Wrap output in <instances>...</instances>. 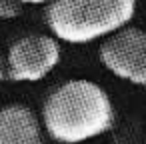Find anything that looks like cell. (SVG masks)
<instances>
[{"instance_id":"6da1fadb","label":"cell","mask_w":146,"mask_h":144,"mask_svg":"<svg viewBox=\"0 0 146 144\" xmlns=\"http://www.w3.org/2000/svg\"><path fill=\"white\" fill-rule=\"evenodd\" d=\"M40 122L54 142L80 144L110 132L116 122V110L100 84L72 78L46 96Z\"/></svg>"},{"instance_id":"277c9868","label":"cell","mask_w":146,"mask_h":144,"mask_svg":"<svg viewBox=\"0 0 146 144\" xmlns=\"http://www.w3.org/2000/svg\"><path fill=\"white\" fill-rule=\"evenodd\" d=\"M10 82H40L60 62V42L50 34H26L6 52Z\"/></svg>"},{"instance_id":"3957f363","label":"cell","mask_w":146,"mask_h":144,"mask_svg":"<svg viewBox=\"0 0 146 144\" xmlns=\"http://www.w3.org/2000/svg\"><path fill=\"white\" fill-rule=\"evenodd\" d=\"M98 56L116 78L134 86H146V30L140 26L128 24L104 38Z\"/></svg>"},{"instance_id":"5b68a950","label":"cell","mask_w":146,"mask_h":144,"mask_svg":"<svg viewBox=\"0 0 146 144\" xmlns=\"http://www.w3.org/2000/svg\"><path fill=\"white\" fill-rule=\"evenodd\" d=\"M42 122L26 104L0 108V144H44Z\"/></svg>"},{"instance_id":"52a82bcc","label":"cell","mask_w":146,"mask_h":144,"mask_svg":"<svg viewBox=\"0 0 146 144\" xmlns=\"http://www.w3.org/2000/svg\"><path fill=\"white\" fill-rule=\"evenodd\" d=\"M8 80V62H6V54L0 52V82Z\"/></svg>"},{"instance_id":"7a4b0ae2","label":"cell","mask_w":146,"mask_h":144,"mask_svg":"<svg viewBox=\"0 0 146 144\" xmlns=\"http://www.w3.org/2000/svg\"><path fill=\"white\" fill-rule=\"evenodd\" d=\"M138 0H50L44 20L58 42L88 44L128 26Z\"/></svg>"},{"instance_id":"ba28073f","label":"cell","mask_w":146,"mask_h":144,"mask_svg":"<svg viewBox=\"0 0 146 144\" xmlns=\"http://www.w3.org/2000/svg\"><path fill=\"white\" fill-rule=\"evenodd\" d=\"M18 2H20L22 6H24V4H26V6H40V4H48L50 0H18Z\"/></svg>"},{"instance_id":"8992f818","label":"cell","mask_w":146,"mask_h":144,"mask_svg":"<svg viewBox=\"0 0 146 144\" xmlns=\"http://www.w3.org/2000/svg\"><path fill=\"white\" fill-rule=\"evenodd\" d=\"M22 4L18 0H0V20H12L20 16Z\"/></svg>"}]
</instances>
